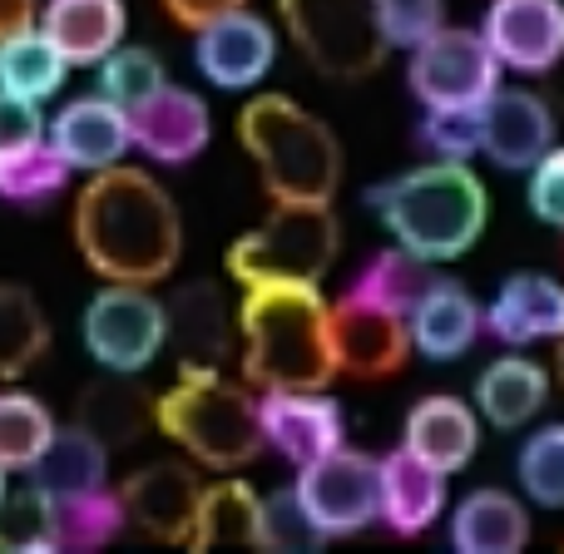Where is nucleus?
I'll use <instances>...</instances> for the list:
<instances>
[{
	"label": "nucleus",
	"instance_id": "2eb2a0df",
	"mask_svg": "<svg viewBox=\"0 0 564 554\" xmlns=\"http://www.w3.org/2000/svg\"><path fill=\"white\" fill-rule=\"evenodd\" d=\"M480 119V144L496 169H530L545 149H555V115L535 89H506L496 85L476 109Z\"/></svg>",
	"mask_w": 564,
	"mask_h": 554
},
{
	"label": "nucleus",
	"instance_id": "c756f323",
	"mask_svg": "<svg viewBox=\"0 0 564 554\" xmlns=\"http://www.w3.org/2000/svg\"><path fill=\"white\" fill-rule=\"evenodd\" d=\"M105 470H109V446H99L79 426H55L50 446L30 466V486H40L45 496H69V490L105 486Z\"/></svg>",
	"mask_w": 564,
	"mask_h": 554
},
{
	"label": "nucleus",
	"instance_id": "f8f14e48",
	"mask_svg": "<svg viewBox=\"0 0 564 554\" xmlns=\"http://www.w3.org/2000/svg\"><path fill=\"white\" fill-rule=\"evenodd\" d=\"M273 59H278L273 25L263 15H253L248 6L194 30V65L218 89H253L258 79H268Z\"/></svg>",
	"mask_w": 564,
	"mask_h": 554
},
{
	"label": "nucleus",
	"instance_id": "37998d69",
	"mask_svg": "<svg viewBox=\"0 0 564 554\" xmlns=\"http://www.w3.org/2000/svg\"><path fill=\"white\" fill-rule=\"evenodd\" d=\"M35 139H45V115H40V105L0 89V159L35 144Z\"/></svg>",
	"mask_w": 564,
	"mask_h": 554
},
{
	"label": "nucleus",
	"instance_id": "2f4dec72",
	"mask_svg": "<svg viewBox=\"0 0 564 554\" xmlns=\"http://www.w3.org/2000/svg\"><path fill=\"white\" fill-rule=\"evenodd\" d=\"M65 55L40 35V25L20 30V35L0 40V89L20 99H50L65 89Z\"/></svg>",
	"mask_w": 564,
	"mask_h": 554
},
{
	"label": "nucleus",
	"instance_id": "ddd939ff",
	"mask_svg": "<svg viewBox=\"0 0 564 554\" xmlns=\"http://www.w3.org/2000/svg\"><path fill=\"white\" fill-rule=\"evenodd\" d=\"M480 40L500 69L550 75L564 55V6L560 0H490Z\"/></svg>",
	"mask_w": 564,
	"mask_h": 554
},
{
	"label": "nucleus",
	"instance_id": "72a5a7b5",
	"mask_svg": "<svg viewBox=\"0 0 564 554\" xmlns=\"http://www.w3.org/2000/svg\"><path fill=\"white\" fill-rule=\"evenodd\" d=\"M431 278L436 273H431L426 258L406 253V248H381V253L357 273L351 292H361V297H371V302H381V307H391V312L406 317L411 302L431 287Z\"/></svg>",
	"mask_w": 564,
	"mask_h": 554
},
{
	"label": "nucleus",
	"instance_id": "4468645a",
	"mask_svg": "<svg viewBox=\"0 0 564 554\" xmlns=\"http://www.w3.org/2000/svg\"><path fill=\"white\" fill-rule=\"evenodd\" d=\"M129 115V144L144 149L154 164H194L214 139V115H208L204 95L184 85H159L144 105L124 109Z\"/></svg>",
	"mask_w": 564,
	"mask_h": 554
},
{
	"label": "nucleus",
	"instance_id": "58836bf2",
	"mask_svg": "<svg viewBox=\"0 0 564 554\" xmlns=\"http://www.w3.org/2000/svg\"><path fill=\"white\" fill-rule=\"evenodd\" d=\"M387 50H411L446 20V0H367Z\"/></svg>",
	"mask_w": 564,
	"mask_h": 554
},
{
	"label": "nucleus",
	"instance_id": "bb28decb",
	"mask_svg": "<svg viewBox=\"0 0 564 554\" xmlns=\"http://www.w3.org/2000/svg\"><path fill=\"white\" fill-rule=\"evenodd\" d=\"M258 515H263V496L248 480L204 486L198 490L194 530H188V550H258Z\"/></svg>",
	"mask_w": 564,
	"mask_h": 554
},
{
	"label": "nucleus",
	"instance_id": "6ab92c4d",
	"mask_svg": "<svg viewBox=\"0 0 564 554\" xmlns=\"http://www.w3.org/2000/svg\"><path fill=\"white\" fill-rule=\"evenodd\" d=\"M480 332L506 347H535L564 332V287L550 273H510L480 312Z\"/></svg>",
	"mask_w": 564,
	"mask_h": 554
},
{
	"label": "nucleus",
	"instance_id": "c9c22d12",
	"mask_svg": "<svg viewBox=\"0 0 564 554\" xmlns=\"http://www.w3.org/2000/svg\"><path fill=\"white\" fill-rule=\"evenodd\" d=\"M159 85H169L164 59H159L154 50H144V45H124V40H119V45L99 59V95L115 99L119 109L144 105Z\"/></svg>",
	"mask_w": 564,
	"mask_h": 554
},
{
	"label": "nucleus",
	"instance_id": "a211bd4d",
	"mask_svg": "<svg viewBox=\"0 0 564 554\" xmlns=\"http://www.w3.org/2000/svg\"><path fill=\"white\" fill-rule=\"evenodd\" d=\"M50 144L69 164V174H99V169L124 164L129 144V115L105 95L69 99L55 119H50Z\"/></svg>",
	"mask_w": 564,
	"mask_h": 554
},
{
	"label": "nucleus",
	"instance_id": "9b49d317",
	"mask_svg": "<svg viewBox=\"0 0 564 554\" xmlns=\"http://www.w3.org/2000/svg\"><path fill=\"white\" fill-rule=\"evenodd\" d=\"M297 470L302 476L292 486V496H297L302 515L322 540L357 535L377 520V456L337 446Z\"/></svg>",
	"mask_w": 564,
	"mask_h": 554
},
{
	"label": "nucleus",
	"instance_id": "0eeeda50",
	"mask_svg": "<svg viewBox=\"0 0 564 554\" xmlns=\"http://www.w3.org/2000/svg\"><path fill=\"white\" fill-rule=\"evenodd\" d=\"M278 15L302 59L327 79H367L387 59L367 0H278Z\"/></svg>",
	"mask_w": 564,
	"mask_h": 554
},
{
	"label": "nucleus",
	"instance_id": "4be33fe9",
	"mask_svg": "<svg viewBox=\"0 0 564 554\" xmlns=\"http://www.w3.org/2000/svg\"><path fill=\"white\" fill-rule=\"evenodd\" d=\"M446 510V476L416 460L411 450H391L377 460V520L397 535H426Z\"/></svg>",
	"mask_w": 564,
	"mask_h": 554
},
{
	"label": "nucleus",
	"instance_id": "6e6552de",
	"mask_svg": "<svg viewBox=\"0 0 564 554\" xmlns=\"http://www.w3.org/2000/svg\"><path fill=\"white\" fill-rule=\"evenodd\" d=\"M79 332H85L89 357L105 371L139 377L169 341L164 302L149 287H134V282H105V287L85 302Z\"/></svg>",
	"mask_w": 564,
	"mask_h": 554
},
{
	"label": "nucleus",
	"instance_id": "f257e3e1",
	"mask_svg": "<svg viewBox=\"0 0 564 554\" xmlns=\"http://www.w3.org/2000/svg\"><path fill=\"white\" fill-rule=\"evenodd\" d=\"M75 248L105 282L154 287L178 268L184 218L169 188L144 169H99L75 198Z\"/></svg>",
	"mask_w": 564,
	"mask_h": 554
},
{
	"label": "nucleus",
	"instance_id": "c03bdc74",
	"mask_svg": "<svg viewBox=\"0 0 564 554\" xmlns=\"http://www.w3.org/2000/svg\"><path fill=\"white\" fill-rule=\"evenodd\" d=\"M159 6H164V15L174 20V25H184L188 35H194L198 25H208V20H218V15H228V10L248 6V0H159Z\"/></svg>",
	"mask_w": 564,
	"mask_h": 554
},
{
	"label": "nucleus",
	"instance_id": "7ed1b4c3",
	"mask_svg": "<svg viewBox=\"0 0 564 554\" xmlns=\"http://www.w3.org/2000/svg\"><path fill=\"white\" fill-rule=\"evenodd\" d=\"M371 208L381 214L397 248L426 263L466 258L490 218L486 184L466 159H431V164L406 169L371 194Z\"/></svg>",
	"mask_w": 564,
	"mask_h": 554
},
{
	"label": "nucleus",
	"instance_id": "49530a36",
	"mask_svg": "<svg viewBox=\"0 0 564 554\" xmlns=\"http://www.w3.org/2000/svg\"><path fill=\"white\" fill-rule=\"evenodd\" d=\"M0 496H6V466H0Z\"/></svg>",
	"mask_w": 564,
	"mask_h": 554
},
{
	"label": "nucleus",
	"instance_id": "b1692460",
	"mask_svg": "<svg viewBox=\"0 0 564 554\" xmlns=\"http://www.w3.org/2000/svg\"><path fill=\"white\" fill-rule=\"evenodd\" d=\"M550 401V371L530 357H496L476 377V416L496 431H520Z\"/></svg>",
	"mask_w": 564,
	"mask_h": 554
},
{
	"label": "nucleus",
	"instance_id": "423d86ee",
	"mask_svg": "<svg viewBox=\"0 0 564 554\" xmlns=\"http://www.w3.org/2000/svg\"><path fill=\"white\" fill-rule=\"evenodd\" d=\"M337 258V214L332 204H278L258 228L234 238L228 278L253 282H322Z\"/></svg>",
	"mask_w": 564,
	"mask_h": 554
},
{
	"label": "nucleus",
	"instance_id": "dca6fc26",
	"mask_svg": "<svg viewBox=\"0 0 564 554\" xmlns=\"http://www.w3.org/2000/svg\"><path fill=\"white\" fill-rule=\"evenodd\" d=\"M198 490L204 480L188 466H144L124 480L119 490V506H124V525L144 530L159 545H188V530H194V510H198Z\"/></svg>",
	"mask_w": 564,
	"mask_h": 554
},
{
	"label": "nucleus",
	"instance_id": "473e14b6",
	"mask_svg": "<svg viewBox=\"0 0 564 554\" xmlns=\"http://www.w3.org/2000/svg\"><path fill=\"white\" fill-rule=\"evenodd\" d=\"M65 184H69V164L55 154L50 139H35V144L0 159V198H10L20 208L50 204L55 194H65Z\"/></svg>",
	"mask_w": 564,
	"mask_h": 554
},
{
	"label": "nucleus",
	"instance_id": "a18cd8bd",
	"mask_svg": "<svg viewBox=\"0 0 564 554\" xmlns=\"http://www.w3.org/2000/svg\"><path fill=\"white\" fill-rule=\"evenodd\" d=\"M40 15V0H0V40L30 30Z\"/></svg>",
	"mask_w": 564,
	"mask_h": 554
},
{
	"label": "nucleus",
	"instance_id": "5701e85b",
	"mask_svg": "<svg viewBox=\"0 0 564 554\" xmlns=\"http://www.w3.org/2000/svg\"><path fill=\"white\" fill-rule=\"evenodd\" d=\"M35 25L65 55V65H99L124 40L129 10L124 0H50Z\"/></svg>",
	"mask_w": 564,
	"mask_h": 554
},
{
	"label": "nucleus",
	"instance_id": "a878e982",
	"mask_svg": "<svg viewBox=\"0 0 564 554\" xmlns=\"http://www.w3.org/2000/svg\"><path fill=\"white\" fill-rule=\"evenodd\" d=\"M451 545L460 554H520L530 545V515L510 490H470L451 515Z\"/></svg>",
	"mask_w": 564,
	"mask_h": 554
},
{
	"label": "nucleus",
	"instance_id": "39448f33",
	"mask_svg": "<svg viewBox=\"0 0 564 554\" xmlns=\"http://www.w3.org/2000/svg\"><path fill=\"white\" fill-rule=\"evenodd\" d=\"M154 426L214 470H238L263 450L258 401L204 361H178V381L154 401Z\"/></svg>",
	"mask_w": 564,
	"mask_h": 554
},
{
	"label": "nucleus",
	"instance_id": "f3484780",
	"mask_svg": "<svg viewBox=\"0 0 564 554\" xmlns=\"http://www.w3.org/2000/svg\"><path fill=\"white\" fill-rule=\"evenodd\" d=\"M258 431L263 446H273L282 460L307 466L341 446V406L322 391H263L258 397Z\"/></svg>",
	"mask_w": 564,
	"mask_h": 554
},
{
	"label": "nucleus",
	"instance_id": "9d476101",
	"mask_svg": "<svg viewBox=\"0 0 564 554\" xmlns=\"http://www.w3.org/2000/svg\"><path fill=\"white\" fill-rule=\"evenodd\" d=\"M327 357H332V377H351V381L397 377L411 357L406 317L347 287L337 302H327Z\"/></svg>",
	"mask_w": 564,
	"mask_h": 554
},
{
	"label": "nucleus",
	"instance_id": "f704fd0d",
	"mask_svg": "<svg viewBox=\"0 0 564 554\" xmlns=\"http://www.w3.org/2000/svg\"><path fill=\"white\" fill-rule=\"evenodd\" d=\"M55 436V416L25 391H0V466L30 470Z\"/></svg>",
	"mask_w": 564,
	"mask_h": 554
},
{
	"label": "nucleus",
	"instance_id": "ea45409f",
	"mask_svg": "<svg viewBox=\"0 0 564 554\" xmlns=\"http://www.w3.org/2000/svg\"><path fill=\"white\" fill-rule=\"evenodd\" d=\"M322 545V535L307 525L302 515L297 496L292 490H278V496L263 500V515H258V550H273V554H297Z\"/></svg>",
	"mask_w": 564,
	"mask_h": 554
},
{
	"label": "nucleus",
	"instance_id": "412c9836",
	"mask_svg": "<svg viewBox=\"0 0 564 554\" xmlns=\"http://www.w3.org/2000/svg\"><path fill=\"white\" fill-rule=\"evenodd\" d=\"M406 337H411V351H421L426 361L466 357L480 337V302L460 282L431 278V287L406 312Z\"/></svg>",
	"mask_w": 564,
	"mask_h": 554
},
{
	"label": "nucleus",
	"instance_id": "a19ab883",
	"mask_svg": "<svg viewBox=\"0 0 564 554\" xmlns=\"http://www.w3.org/2000/svg\"><path fill=\"white\" fill-rule=\"evenodd\" d=\"M416 139L431 159H470L480 144V119L476 109H426Z\"/></svg>",
	"mask_w": 564,
	"mask_h": 554
},
{
	"label": "nucleus",
	"instance_id": "79ce46f5",
	"mask_svg": "<svg viewBox=\"0 0 564 554\" xmlns=\"http://www.w3.org/2000/svg\"><path fill=\"white\" fill-rule=\"evenodd\" d=\"M525 188H530V214L545 228H560L564 224V154L560 149H545L525 169Z\"/></svg>",
	"mask_w": 564,
	"mask_h": 554
},
{
	"label": "nucleus",
	"instance_id": "7c9ffc66",
	"mask_svg": "<svg viewBox=\"0 0 564 554\" xmlns=\"http://www.w3.org/2000/svg\"><path fill=\"white\" fill-rule=\"evenodd\" d=\"M50 351V317L35 292L20 282H0V381H15Z\"/></svg>",
	"mask_w": 564,
	"mask_h": 554
},
{
	"label": "nucleus",
	"instance_id": "4c0bfd02",
	"mask_svg": "<svg viewBox=\"0 0 564 554\" xmlns=\"http://www.w3.org/2000/svg\"><path fill=\"white\" fill-rule=\"evenodd\" d=\"M520 486L540 510L564 506V426H545L520 450Z\"/></svg>",
	"mask_w": 564,
	"mask_h": 554
},
{
	"label": "nucleus",
	"instance_id": "cd10ccee",
	"mask_svg": "<svg viewBox=\"0 0 564 554\" xmlns=\"http://www.w3.org/2000/svg\"><path fill=\"white\" fill-rule=\"evenodd\" d=\"M164 322H169V341L178 347V361H204V367H214L218 357H228L234 327H228V307H224V297H218V287H208V282L178 287L164 307Z\"/></svg>",
	"mask_w": 564,
	"mask_h": 554
},
{
	"label": "nucleus",
	"instance_id": "e433bc0d",
	"mask_svg": "<svg viewBox=\"0 0 564 554\" xmlns=\"http://www.w3.org/2000/svg\"><path fill=\"white\" fill-rule=\"evenodd\" d=\"M0 550L6 554H55V545H50V496L40 486L0 496Z\"/></svg>",
	"mask_w": 564,
	"mask_h": 554
},
{
	"label": "nucleus",
	"instance_id": "c85d7f7f",
	"mask_svg": "<svg viewBox=\"0 0 564 554\" xmlns=\"http://www.w3.org/2000/svg\"><path fill=\"white\" fill-rule=\"evenodd\" d=\"M124 530V506L109 486L69 490V496H50V545L55 554H85Z\"/></svg>",
	"mask_w": 564,
	"mask_h": 554
},
{
	"label": "nucleus",
	"instance_id": "20e7f679",
	"mask_svg": "<svg viewBox=\"0 0 564 554\" xmlns=\"http://www.w3.org/2000/svg\"><path fill=\"white\" fill-rule=\"evenodd\" d=\"M238 139L278 204H332L341 184V144L312 109L288 95H253L238 115Z\"/></svg>",
	"mask_w": 564,
	"mask_h": 554
},
{
	"label": "nucleus",
	"instance_id": "aec40b11",
	"mask_svg": "<svg viewBox=\"0 0 564 554\" xmlns=\"http://www.w3.org/2000/svg\"><path fill=\"white\" fill-rule=\"evenodd\" d=\"M480 446V416L460 397H421L406 411V431H401V450L426 460L441 476H456L476 460Z\"/></svg>",
	"mask_w": 564,
	"mask_h": 554
},
{
	"label": "nucleus",
	"instance_id": "393cba45",
	"mask_svg": "<svg viewBox=\"0 0 564 554\" xmlns=\"http://www.w3.org/2000/svg\"><path fill=\"white\" fill-rule=\"evenodd\" d=\"M75 426L89 431L99 446H134L154 426V397L144 387H134L124 371H109V377L89 381L79 391Z\"/></svg>",
	"mask_w": 564,
	"mask_h": 554
},
{
	"label": "nucleus",
	"instance_id": "f03ea898",
	"mask_svg": "<svg viewBox=\"0 0 564 554\" xmlns=\"http://www.w3.org/2000/svg\"><path fill=\"white\" fill-rule=\"evenodd\" d=\"M243 377L258 391H327V297L317 282H253L238 307Z\"/></svg>",
	"mask_w": 564,
	"mask_h": 554
},
{
	"label": "nucleus",
	"instance_id": "1a4fd4ad",
	"mask_svg": "<svg viewBox=\"0 0 564 554\" xmlns=\"http://www.w3.org/2000/svg\"><path fill=\"white\" fill-rule=\"evenodd\" d=\"M411 95L426 109H480V99L500 85V65L486 50L480 30H460L441 20L431 35L411 45Z\"/></svg>",
	"mask_w": 564,
	"mask_h": 554
}]
</instances>
